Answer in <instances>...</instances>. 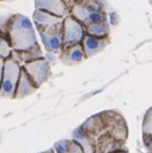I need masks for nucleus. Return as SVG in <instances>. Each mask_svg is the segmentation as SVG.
<instances>
[{
    "label": "nucleus",
    "mask_w": 152,
    "mask_h": 153,
    "mask_svg": "<svg viewBox=\"0 0 152 153\" xmlns=\"http://www.w3.org/2000/svg\"><path fill=\"white\" fill-rule=\"evenodd\" d=\"M0 35L10 42L13 51H26L37 44L31 21L23 14L0 16Z\"/></svg>",
    "instance_id": "obj_1"
},
{
    "label": "nucleus",
    "mask_w": 152,
    "mask_h": 153,
    "mask_svg": "<svg viewBox=\"0 0 152 153\" xmlns=\"http://www.w3.org/2000/svg\"><path fill=\"white\" fill-rule=\"evenodd\" d=\"M109 33H110V26H109L108 20L92 23V25L86 27V34L92 35V36L106 37V36H109Z\"/></svg>",
    "instance_id": "obj_15"
},
{
    "label": "nucleus",
    "mask_w": 152,
    "mask_h": 153,
    "mask_svg": "<svg viewBox=\"0 0 152 153\" xmlns=\"http://www.w3.org/2000/svg\"><path fill=\"white\" fill-rule=\"evenodd\" d=\"M102 121V129L112 134L115 139L125 143L129 137V129L123 115L117 110H104L100 113Z\"/></svg>",
    "instance_id": "obj_4"
},
{
    "label": "nucleus",
    "mask_w": 152,
    "mask_h": 153,
    "mask_svg": "<svg viewBox=\"0 0 152 153\" xmlns=\"http://www.w3.org/2000/svg\"><path fill=\"white\" fill-rule=\"evenodd\" d=\"M69 152L70 153H85L80 144L76 142L73 138L69 139Z\"/></svg>",
    "instance_id": "obj_19"
},
{
    "label": "nucleus",
    "mask_w": 152,
    "mask_h": 153,
    "mask_svg": "<svg viewBox=\"0 0 152 153\" xmlns=\"http://www.w3.org/2000/svg\"><path fill=\"white\" fill-rule=\"evenodd\" d=\"M33 20L35 23V27H41V28H48V27H52L59 23L64 22V18L57 16L54 14H50L44 10H35L33 13Z\"/></svg>",
    "instance_id": "obj_12"
},
{
    "label": "nucleus",
    "mask_w": 152,
    "mask_h": 153,
    "mask_svg": "<svg viewBox=\"0 0 152 153\" xmlns=\"http://www.w3.org/2000/svg\"><path fill=\"white\" fill-rule=\"evenodd\" d=\"M39 153H48V150L47 151H44V152H39Z\"/></svg>",
    "instance_id": "obj_26"
},
{
    "label": "nucleus",
    "mask_w": 152,
    "mask_h": 153,
    "mask_svg": "<svg viewBox=\"0 0 152 153\" xmlns=\"http://www.w3.org/2000/svg\"><path fill=\"white\" fill-rule=\"evenodd\" d=\"M22 67L26 70V72L28 73V76L37 86V88H39L43 84H45L51 76V66L47 58L29 62Z\"/></svg>",
    "instance_id": "obj_7"
},
{
    "label": "nucleus",
    "mask_w": 152,
    "mask_h": 153,
    "mask_svg": "<svg viewBox=\"0 0 152 153\" xmlns=\"http://www.w3.org/2000/svg\"><path fill=\"white\" fill-rule=\"evenodd\" d=\"M70 14L81 22L85 28L92 23L108 20L104 0H79L71 8Z\"/></svg>",
    "instance_id": "obj_2"
},
{
    "label": "nucleus",
    "mask_w": 152,
    "mask_h": 153,
    "mask_svg": "<svg viewBox=\"0 0 152 153\" xmlns=\"http://www.w3.org/2000/svg\"><path fill=\"white\" fill-rule=\"evenodd\" d=\"M72 138L80 144L85 153H95V142L94 139L86 132L85 130L79 125L72 132Z\"/></svg>",
    "instance_id": "obj_13"
},
{
    "label": "nucleus",
    "mask_w": 152,
    "mask_h": 153,
    "mask_svg": "<svg viewBox=\"0 0 152 153\" xmlns=\"http://www.w3.org/2000/svg\"><path fill=\"white\" fill-rule=\"evenodd\" d=\"M35 10H44L62 18L70 15V8L63 0H35Z\"/></svg>",
    "instance_id": "obj_9"
},
{
    "label": "nucleus",
    "mask_w": 152,
    "mask_h": 153,
    "mask_svg": "<svg viewBox=\"0 0 152 153\" xmlns=\"http://www.w3.org/2000/svg\"><path fill=\"white\" fill-rule=\"evenodd\" d=\"M54 153H70L69 152V139H62L54 144L51 147Z\"/></svg>",
    "instance_id": "obj_18"
},
{
    "label": "nucleus",
    "mask_w": 152,
    "mask_h": 153,
    "mask_svg": "<svg viewBox=\"0 0 152 153\" xmlns=\"http://www.w3.org/2000/svg\"><path fill=\"white\" fill-rule=\"evenodd\" d=\"M86 35L85 26L71 14L64 18L63 22V48L80 44Z\"/></svg>",
    "instance_id": "obj_6"
},
{
    "label": "nucleus",
    "mask_w": 152,
    "mask_h": 153,
    "mask_svg": "<svg viewBox=\"0 0 152 153\" xmlns=\"http://www.w3.org/2000/svg\"><path fill=\"white\" fill-rule=\"evenodd\" d=\"M37 91V86L34 84V81L30 79L28 73L26 72V70L22 67L21 74H20L19 82L16 86V91H15V96L14 99L20 100V99H25L27 96L34 94Z\"/></svg>",
    "instance_id": "obj_11"
},
{
    "label": "nucleus",
    "mask_w": 152,
    "mask_h": 153,
    "mask_svg": "<svg viewBox=\"0 0 152 153\" xmlns=\"http://www.w3.org/2000/svg\"><path fill=\"white\" fill-rule=\"evenodd\" d=\"M48 153H54V151H52V149H49V150H48Z\"/></svg>",
    "instance_id": "obj_24"
},
{
    "label": "nucleus",
    "mask_w": 152,
    "mask_h": 153,
    "mask_svg": "<svg viewBox=\"0 0 152 153\" xmlns=\"http://www.w3.org/2000/svg\"><path fill=\"white\" fill-rule=\"evenodd\" d=\"M44 48L48 52L60 53L63 50V23L48 28H36Z\"/></svg>",
    "instance_id": "obj_5"
},
{
    "label": "nucleus",
    "mask_w": 152,
    "mask_h": 153,
    "mask_svg": "<svg viewBox=\"0 0 152 153\" xmlns=\"http://www.w3.org/2000/svg\"><path fill=\"white\" fill-rule=\"evenodd\" d=\"M4 67H5V59L0 57V85L2 81V74H4Z\"/></svg>",
    "instance_id": "obj_21"
},
{
    "label": "nucleus",
    "mask_w": 152,
    "mask_h": 153,
    "mask_svg": "<svg viewBox=\"0 0 152 153\" xmlns=\"http://www.w3.org/2000/svg\"><path fill=\"white\" fill-rule=\"evenodd\" d=\"M21 71L22 65L20 64L16 56L13 52L10 57L5 59L2 81L0 85V96L6 99H14Z\"/></svg>",
    "instance_id": "obj_3"
},
{
    "label": "nucleus",
    "mask_w": 152,
    "mask_h": 153,
    "mask_svg": "<svg viewBox=\"0 0 152 153\" xmlns=\"http://www.w3.org/2000/svg\"><path fill=\"white\" fill-rule=\"evenodd\" d=\"M109 43H110V37L109 36L98 37V36H92V35L86 34L85 37L83 38V42H81L86 59L93 57L95 55L100 53L101 51H104L108 47Z\"/></svg>",
    "instance_id": "obj_8"
},
{
    "label": "nucleus",
    "mask_w": 152,
    "mask_h": 153,
    "mask_svg": "<svg viewBox=\"0 0 152 153\" xmlns=\"http://www.w3.org/2000/svg\"><path fill=\"white\" fill-rule=\"evenodd\" d=\"M63 1L66 4V6L69 7V8H70V10H71V8H72V7L76 5L77 2L79 1V0H63Z\"/></svg>",
    "instance_id": "obj_22"
},
{
    "label": "nucleus",
    "mask_w": 152,
    "mask_h": 153,
    "mask_svg": "<svg viewBox=\"0 0 152 153\" xmlns=\"http://www.w3.org/2000/svg\"><path fill=\"white\" fill-rule=\"evenodd\" d=\"M13 52H14V55L16 56L18 60H19L20 64H21L22 66H23L25 64L29 63V62H33V60H36V59L45 58L44 57V55H43V52H42V50H41V47H39L38 43L35 45V47L28 49V50H26V51H19V52L13 51Z\"/></svg>",
    "instance_id": "obj_14"
},
{
    "label": "nucleus",
    "mask_w": 152,
    "mask_h": 153,
    "mask_svg": "<svg viewBox=\"0 0 152 153\" xmlns=\"http://www.w3.org/2000/svg\"><path fill=\"white\" fill-rule=\"evenodd\" d=\"M142 136H152V107H150L143 117Z\"/></svg>",
    "instance_id": "obj_16"
},
{
    "label": "nucleus",
    "mask_w": 152,
    "mask_h": 153,
    "mask_svg": "<svg viewBox=\"0 0 152 153\" xmlns=\"http://www.w3.org/2000/svg\"><path fill=\"white\" fill-rule=\"evenodd\" d=\"M143 144L149 150V152H152V136H142Z\"/></svg>",
    "instance_id": "obj_20"
},
{
    "label": "nucleus",
    "mask_w": 152,
    "mask_h": 153,
    "mask_svg": "<svg viewBox=\"0 0 152 153\" xmlns=\"http://www.w3.org/2000/svg\"><path fill=\"white\" fill-rule=\"evenodd\" d=\"M59 59L65 65H77L84 62L86 59V56L81 43L67 47V48H63L62 52L59 53Z\"/></svg>",
    "instance_id": "obj_10"
},
{
    "label": "nucleus",
    "mask_w": 152,
    "mask_h": 153,
    "mask_svg": "<svg viewBox=\"0 0 152 153\" xmlns=\"http://www.w3.org/2000/svg\"><path fill=\"white\" fill-rule=\"evenodd\" d=\"M114 153H129V151L127 150V151H118V152H114Z\"/></svg>",
    "instance_id": "obj_23"
},
{
    "label": "nucleus",
    "mask_w": 152,
    "mask_h": 153,
    "mask_svg": "<svg viewBox=\"0 0 152 153\" xmlns=\"http://www.w3.org/2000/svg\"><path fill=\"white\" fill-rule=\"evenodd\" d=\"M0 1H14V0H0Z\"/></svg>",
    "instance_id": "obj_25"
},
{
    "label": "nucleus",
    "mask_w": 152,
    "mask_h": 153,
    "mask_svg": "<svg viewBox=\"0 0 152 153\" xmlns=\"http://www.w3.org/2000/svg\"><path fill=\"white\" fill-rule=\"evenodd\" d=\"M148 153H152V152H148Z\"/></svg>",
    "instance_id": "obj_27"
},
{
    "label": "nucleus",
    "mask_w": 152,
    "mask_h": 153,
    "mask_svg": "<svg viewBox=\"0 0 152 153\" xmlns=\"http://www.w3.org/2000/svg\"><path fill=\"white\" fill-rule=\"evenodd\" d=\"M12 53H13V49L10 47V42L0 35V57L7 59L12 56Z\"/></svg>",
    "instance_id": "obj_17"
}]
</instances>
